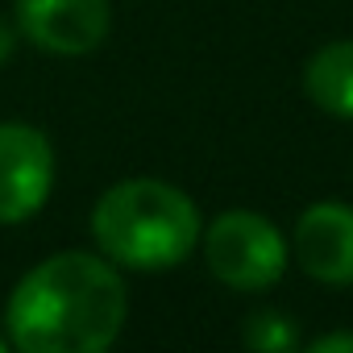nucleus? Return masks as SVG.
I'll return each instance as SVG.
<instances>
[{"label": "nucleus", "instance_id": "obj_1", "mask_svg": "<svg viewBox=\"0 0 353 353\" xmlns=\"http://www.w3.org/2000/svg\"><path fill=\"white\" fill-rule=\"evenodd\" d=\"M129 295L112 262L71 250L38 262L9 295V336L26 353H100L121 336Z\"/></svg>", "mask_w": 353, "mask_h": 353}, {"label": "nucleus", "instance_id": "obj_2", "mask_svg": "<svg viewBox=\"0 0 353 353\" xmlns=\"http://www.w3.org/2000/svg\"><path fill=\"white\" fill-rule=\"evenodd\" d=\"M92 233L112 262L133 270H166L196 250L200 212L179 188L162 179H125L96 200Z\"/></svg>", "mask_w": 353, "mask_h": 353}, {"label": "nucleus", "instance_id": "obj_3", "mask_svg": "<svg viewBox=\"0 0 353 353\" xmlns=\"http://www.w3.org/2000/svg\"><path fill=\"white\" fill-rule=\"evenodd\" d=\"M204 258H208V270L225 287H233V291H266L270 283L283 279L287 241L266 216L233 208V212H221L208 225Z\"/></svg>", "mask_w": 353, "mask_h": 353}, {"label": "nucleus", "instance_id": "obj_4", "mask_svg": "<svg viewBox=\"0 0 353 353\" xmlns=\"http://www.w3.org/2000/svg\"><path fill=\"white\" fill-rule=\"evenodd\" d=\"M54 188L50 141L30 125H0V225L30 221Z\"/></svg>", "mask_w": 353, "mask_h": 353}, {"label": "nucleus", "instance_id": "obj_5", "mask_svg": "<svg viewBox=\"0 0 353 353\" xmlns=\"http://www.w3.org/2000/svg\"><path fill=\"white\" fill-rule=\"evenodd\" d=\"M17 30L46 54H92L108 38V0H17Z\"/></svg>", "mask_w": 353, "mask_h": 353}, {"label": "nucleus", "instance_id": "obj_6", "mask_svg": "<svg viewBox=\"0 0 353 353\" xmlns=\"http://www.w3.org/2000/svg\"><path fill=\"white\" fill-rule=\"evenodd\" d=\"M299 266L328 287H353V208L312 204L295 225Z\"/></svg>", "mask_w": 353, "mask_h": 353}, {"label": "nucleus", "instance_id": "obj_7", "mask_svg": "<svg viewBox=\"0 0 353 353\" xmlns=\"http://www.w3.org/2000/svg\"><path fill=\"white\" fill-rule=\"evenodd\" d=\"M303 88L324 112L353 121V42L320 46L303 67Z\"/></svg>", "mask_w": 353, "mask_h": 353}, {"label": "nucleus", "instance_id": "obj_8", "mask_svg": "<svg viewBox=\"0 0 353 353\" xmlns=\"http://www.w3.org/2000/svg\"><path fill=\"white\" fill-rule=\"evenodd\" d=\"M241 336L258 353H283V349L295 345V324L283 312H258V316H250V324H245Z\"/></svg>", "mask_w": 353, "mask_h": 353}, {"label": "nucleus", "instance_id": "obj_9", "mask_svg": "<svg viewBox=\"0 0 353 353\" xmlns=\"http://www.w3.org/2000/svg\"><path fill=\"white\" fill-rule=\"evenodd\" d=\"M312 353H353V336L349 332H328V336L312 341Z\"/></svg>", "mask_w": 353, "mask_h": 353}, {"label": "nucleus", "instance_id": "obj_10", "mask_svg": "<svg viewBox=\"0 0 353 353\" xmlns=\"http://www.w3.org/2000/svg\"><path fill=\"white\" fill-rule=\"evenodd\" d=\"M13 50H17V30H13L5 17H0V63H9Z\"/></svg>", "mask_w": 353, "mask_h": 353}]
</instances>
